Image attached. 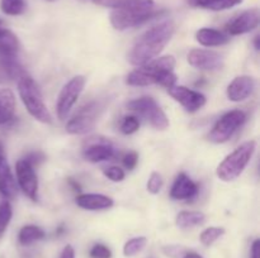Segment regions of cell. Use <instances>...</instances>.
Returning a JSON list of instances; mask_svg holds the SVG:
<instances>
[{
    "label": "cell",
    "mask_w": 260,
    "mask_h": 258,
    "mask_svg": "<svg viewBox=\"0 0 260 258\" xmlns=\"http://www.w3.org/2000/svg\"><path fill=\"white\" fill-rule=\"evenodd\" d=\"M174 32L175 25L172 20H164L145 30L129 50L127 55L128 62L134 66H141L156 58L170 42Z\"/></svg>",
    "instance_id": "cell-1"
},
{
    "label": "cell",
    "mask_w": 260,
    "mask_h": 258,
    "mask_svg": "<svg viewBox=\"0 0 260 258\" xmlns=\"http://www.w3.org/2000/svg\"><path fill=\"white\" fill-rule=\"evenodd\" d=\"M174 67L175 58L173 56L154 58L129 72L126 83L129 86L161 85L169 89L177 83V76L173 72Z\"/></svg>",
    "instance_id": "cell-2"
},
{
    "label": "cell",
    "mask_w": 260,
    "mask_h": 258,
    "mask_svg": "<svg viewBox=\"0 0 260 258\" xmlns=\"http://www.w3.org/2000/svg\"><path fill=\"white\" fill-rule=\"evenodd\" d=\"M154 0H127L111 13V24L117 30L137 27L156 17Z\"/></svg>",
    "instance_id": "cell-3"
},
{
    "label": "cell",
    "mask_w": 260,
    "mask_h": 258,
    "mask_svg": "<svg viewBox=\"0 0 260 258\" xmlns=\"http://www.w3.org/2000/svg\"><path fill=\"white\" fill-rule=\"evenodd\" d=\"M18 91H19V96L25 109L36 120L46 124L52 123V116L43 101L40 88L27 73L18 78Z\"/></svg>",
    "instance_id": "cell-4"
},
{
    "label": "cell",
    "mask_w": 260,
    "mask_h": 258,
    "mask_svg": "<svg viewBox=\"0 0 260 258\" xmlns=\"http://www.w3.org/2000/svg\"><path fill=\"white\" fill-rule=\"evenodd\" d=\"M255 141H248L239 146L234 152H231L216 169V175L220 180L225 182H231L238 179L248 163L250 162L254 152H255Z\"/></svg>",
    "instance_id": "cell-5"
},
{
    "label": "cell",
    "mask_w": 260,
    "mask_h": 258,
    "mask_svg": "<svg viewBox=\"0 0 260 258\" xmlns=\"http://www.w3.org/2000/svg\"><path fill=\"white\" fill-rule=\"evenodd\" d=\"M127 108L146 119L155 129L165 131L169 126V119L167 114L160 108L159 104L150 96H142V98L128 101Z\"/></svg>",
    "instance_id": "cell-6"
},
{
    "label": "cell",
    "mask_w": 260,
    "mask_h": 258,
    "mask_svg": "<svg viewBox=\"0 0 260 258\" xmlns=\"http://www.w3.org/2000/svg\"><path fill=\"white\" fill-rule=\"evenodd\" d=\"M246 120V114L243 110H231L221 116L211 132L208 133L210 142L216 144L225 143Z\"/></svg>",
    "instance_id": "cell-7"
},
{
    "label": "cell",
    "mask_w": 260,
    "mask_h": 258,
    "mask_svg": "<svg viewBox=\"0 0 260 258\" xmlns=\"http://www.w3.org/2000/svg\"><path fill=\"white\" fill-rule=\"evenodd\" d=\"M85 76L78 75L71 78L60 91V95L57 98V105H56V111H57V116L60 120H65L68 118L69 113L75 105L81 91L85 88Z\"/></svg>",
    "instance_id": "cell-8"
},
{
    "label": "cell",
    "mask_w": 260,
    "mask_h": 258,
    "mask_svg": "<svg viewBox=\"0 0 260 258\" xmlns=\"http://www.w3.org/2000/svg\"><path fill=\"white\" fill-rule=\"evenodd\" d=\"M103 106L99 103H90L81 109L74 118L66 124V132L70 134H85L93 131L98 121L99 111Z\"/></svg>",
    "instance_id": "cell-9"
},
{
    "label": "cell",
    "mask_w": 260,
    "mask_h": 258,
    "mask_svg": "<svg viewBox=\"0 0 260 258\" xmlns=\"http://www.w3.org/2000/svg\"><path fill=\"white\" fill-rule=\"evenodd\" d=\"M15 174L20 190L33 201L38 199V179L35 167L28 163L24 158L15 163Z\"/></svg>",
    "instance_id": "cell-10"
},
{
    "label": "cell",
    "mask_w": 260,
    "mask_h": 258,
    "mask_svg": "<svg viewBox=\"0 0 260 258\" xmlns=\"http://www.w3.org/2000/svg\"><path fill=\"white\" fill-rule=\"evenodd\" d=\"M168 93L189 113L198 111L202 106H205L206 101H207L206 96L201 94L200 91L190 90V89L185 88V86L174 85L168 89Z\"/></svg>",
    "instance_id": "cell-11"
},
{
    "label": "cell",
    "mask_w": 260,
    "mask_h": 258,
    "mask_svg": "<svg viewBox=\"0 0 260 258\" xmlns=\"http://www.w3.org/2000/svg\"><path fill=\"white\" fill-rule=\"evenodd\" d=\"M188 62L197 70L216 71L222 68L223 58L220 53L215 51L196 48L188 53Z\"/></svg>",
    "instance_id": "cell-12"
},
{
    "label": "cell",
    "mask_w": 260,
    "mask_h": 258,
    "mask_svg": "<svg viewBox=\"0 0 260 258\" xmlns=\"http://www.w3.org/2000/svg\"><path fill=\"white\" fill-rule=\"evenodd\" d=\"M259 24V10L256 8L249 9L239 14L228 23L226 30L231 35H240L251 32Z\"/></svg>",
    "instance_id": "cell-13"
},
{
    "label": "cell",
    "mask_w": 260,
    "mask_h": 258,
    "mask_svg": "<svg viewBox=\"0 0 260 258\" xmlns=\"http://www.w3.org/2000/svg\"><path fill=\"white\" fill-rule=\"evenodd\" d=\"M255 80L251 76H238L228 86L226 95H228L229 100L234 101V103H240L251 96V94L255 90Z\"/></svg>",
    "instance_id": "cell-14"
},
{
    "label": "cell",
    "mask_w": 260,
    "mask_h": 258,
    "mask_svg": "<svg viewBox=\"0 0 260 258\" xmlns=\"http://www.w3.org/2000/svg\"><path fill=\"white\" fill-rule=\"evenodd\" d=\"M197 194V184L185 174L178 175L170 190V197L174 200H192Z\"/></svg>",
    "instance_id": "cell-15"
},
{
    "label": "cell",
    "mask_w": 260,
    "mask_h": 258,
    "mask_svg": "<svg viewBox=\"0 0 260 258\" xmlns=\"http://www.w3.org/2000/svg\"><path fill=\"white\" fill-rule=\"evenodd\" d=\"M114 157H116V149L107 141L93 143L84 149V158L91 163L111 161Z\"/></svg>",
    "instance_id": "cell-16"
},
{
    "label": "cell",
    "mask_w": 260,
    "mask_h": 258,
    "mask_svg": "<svg viewBox=\"0 0 260 258\" xmlns=\"http://www.w3.org/2000/svg\"><path fill=\"white\" fill-rule=\"evenodd\" d=\"M0 194L5 197V200H14L18 194L17 182L7 159L0 164Z\"/></svg>",
    "instance_id": "cell-17"
},
{
    "label": "cell",
    "mask_w": 260,
    "mask_h": 258,
    "mask_svg": "<svg viewBox=\"0 0 260 258\" xmlns=\"http://www.w3.org/2000/svg\"><path fill=\"white\" fill-rule=\"evenodd\" d=\"M76 204L85 210H104L113 206V200L102 194H81L76 197Z\"/></svg>",
    "instance_id": "cell-18"
},
{
    "label": "cell",
    "mask_w": 260,
    "mask_h": 258,
    "mask_svg": "<svg viewBox=\"0 0 260 258\" xmlns=\"http://www.w3.org/2000/svg\"><path fill=\"white\" fill-rule=\"evenodd\" d=\"M15 96L10 89H0V125H5L14 119Z\"/></svg>",
    "instance_id": "cell-19"
},
{
    "label": "cell",
    "mask_w": 260,
    "mask_h": 258,
    "mask_svg": "<svg viewBox=\"0 0 260 258\" xmlns=\"http://www.w3.org/2000/svg\"><path fill=\"white\" fill-rule=\"evenodd\" d=\"M196 39L205 47H217V46L226 45L230 38L223 32L213 29V28H202L196 33Z\"/></svg>",
    "instance_id": "cell-20"
},
{
    "label": "cell",
    "mask_w": 260,
    "mask_h": 258,
    "mask_svg": "<svg viewBox=\"0 0 260 258\" xmlns=\"http://www.w3.org/2000/svg\"><path fill=\"white\" fill-rule=\"evenodd\" d=\"M19 40L18 37L9 30L0 25V56L2 57H13L18 55Z\"/></svg>",
    "instance_id": "cell-21"
},
{
    "label": "cell",
    "mask_w": 260,
    "mask_h": 258,
    "mask_svg": "<svg viewBox=\"0 0 260 258\" xmlns=\"http://www.w3.org/2000/svg\"><path fill=\"white\" fill-rule=\"evenodd\" d=\"M205 220L206 215L202 211H182L177 215L175 224L180 229H190L203 224Z\"/></svg>",
    "instance_id": "cell-22"
},
{
    "label": "cell",
    "mask_w": 260,
    "mask_h": 258,
    "mask_svg": "<svg viewBox=\"0 0 260 258\" xmlns=\"http://www.w3.org/2000/svg\"><path fill=\"white\" fill-rule=\"evenodd\" d=\"M45 232L37 225H25L19 230L18 234V242L22 245H29L32 243L38 242V240L45 238Z\"/></svg>",
    "instance_id": "cell-23"
},
{
    "label": "cell",
    "mask_w": 260,
    "mask_h": 258,
    "mask_svg": "<svg viewBox=\"0 0 260 258\" xmlns=\"http://www.w3.org/2000/svg\"><path fill=\"white\" fill-rule=\"evenodd\" d=\"M25 7V0H0V9L7 15L23 14Z\"/></svg>",
    "instance_id": "cell-24"
},
{
    "label": "cell",
    "mask_w": 260,
    "mask_h": 258,
    "mask_svg": "<svg viewBox=\"0 0 260 258\" xmlns=\"http://www.w3.org/2000/svg\"><path fill=\"white\" fill-rule=\"evenodd\" d=\"M146 243L147 239L145 237H136L127 240L123 247V254L126 257H134V255H136L137 253H140L144 249Z\"/></svg>",
    "instance_id": "cell-25"
},
{
    "label": "cell",
    "mask_w": 260,
    "mask_h": 258,
    "mask_svg": "<svg viewBox=\"0 0 260 258\" xmlns=\"http://www.w3.org/2000/svg\"><path fill=\"white\" fill-rule=\"evenodd\" d=\"M13 217V209L12 205L8 200L0 202V238L4 235V233L7 232L8 227H9V223L12 220Z\"/></svg>",
    "instance_id": "cell-26"
},
{
    "label": "cell",
    "mask_w": 260,
    "mask_h": 258,
    "mask_svg": "<svg viewBox=\"0 0 260 258\" xmlns=\"http://www.w3.org/2000/svg\"><path fill=\"white\" fill-rule=\"evenodd\" d=\"M223 234H225V229H223V228L210 227L201 233V243H202L203 245H206V247H210V245H212L218 238L222 237Z\"/></svg>",
    "instance_id": "cell-27"
},
{
    "label": "cell",
    "mask_w": 260,
    "mask_h": 258,
    "mask_svg": "<svg viewBox=\"0 0 260 258\" xmlns=\"http://www.w3.org/2000/svg\"><path fill=\"white\" fill-rule=\"evenodd\" d=\"M241 3H243V0H210L205 9L220 12V10L231 9V8L236 7V5L241 4Z\"/></svg>",
    "instance_id": "cell-28"
},
{
    "label": "cell",
    "mask_w": 260,
    "mask_h": 258,
    "mask_svg": "<svg viewBox=\"0 0 260 258\" xmlns=\"http://www.w3.org/2000/svg\"><path fill=\"white\" fill-rule=\"evenodd\" d=\"M139 128H140V120L137 116H134V115L126 116L121 124V132L123 134H132L135 133V132L139 131Z\"/></svg>",
    "instance_id": "cell-29"
},
{
    "label": "cell",
    "mask_w": 260,
    "mask_h": 258,
    "mask_svg": "<svg viewBox=\"0 0 260 258\" xmlns=\"http://www.w3.org/2000/svg\"><path fill=\"white\" fill-rule=\"evenodd\" d=\"M162 253L170 258H183L188 253V249L183 245L170 244L162 247Z\"/></svg>",
    "instance_id": "cell-30"
},
{
    "label": "cell",
    "mask_w": 260,
    "mask_h": 258,
    "mask_svg": "<svg viewBox=\"0 0 260 258\" xmlns=\"http://www.w3.org/2000/svg\"><path fill=\"white\" fill-rule=\"evenodd\" d=\"M162 187V179L159 172H152L147 181V191L152 195L159 194Z\"/></svg>",
    "instance_id": "cell-31"
},
{
    "label": "cell",
    "mask_w": 260,
    "mask_h": 258,
    "mask_svg": "<svg viewBox=\"0 0 260 258\" xmlns=\"http://www.w3.org/2000/svg\"><path fill=\"white\" fill-rule=\"evenodd\" d=\"M104 175H106V177H108V179L113 182L123 181L124 176H126L123 169L118 166H112V167H108V168H106L104 169Z\"/></svg>",
    "instance_id": "cell-32"
},
{
    "label": "cell",
    "mask_w": 260,
    "mask_h": 258,
    "mask_svg": "<svg viewBox=\"0 0 260 258\" xmlns=\"http://www.w3.org/2000/svg\"><path fill=\"white\" fill-rule=\"evenodd\" d=\"M89 254H90L91 258H111L112 250L107 245L98 243V244L93 245Z\"/></svg>",
    "instance_id": "cell-33"
},
{
    "label": "cell",
    "mask_w": 260,
    "mask_h": 258,
    "mask_svg": "<svg viewBox=\"0 0 260 258\" xmlns=\"http://www.w3.org/2000/svg\"><path fill=\"white\" fill-rule=\"evenodd\" d=\"M79 2H83V3L91 2L96 5H101V7L113 8V9H116V8L121 7L122 4H124L127 0H79Z\"/></svg>",
    "instance_id": "cell-34"
},
{
    "label": "cell",
    "mask_w": 260,
    "mask_h": 258,
    "mask_svg": "<svg viewBox=\"0 0 260 258\" xmlns=\"http://www.w3.org/2000/svg\"><path fill=\"white\" fill-rule=\"evenodd\" d=\"M137 162H139V154H137V152L131 151L128 152V153L124 154L123 164L128 171H131V169H134L135 167H136Z\"/></svg>",
    "instance_id": "cell-35"
},
{
    "label": "cell",
    "mask_w": 260,
    "mask_h": 258,
    "mask_svg": "<svg viewBox=\"0 0 260 258\" xmlns=\"http://www.w3.org/2000/svg\"><path fill=\"white\" fill-rule=\"evenodd\" d=\"M25 161L28 162L29 164H32L33 167L36 166V164H38L40 162L45 161V154L42 153V152L37 151V152H32V153L28 154L27 157H25Z\"/></svg>",
    "instance_id": "cell-36"
},
{
    "label": "cell",
    "mask_w": 260,
    "mask_h": 258,
    "mask_svg": "<svg viewBox=\"0 0 260 258\" xmlns=\"http://www.w3.org/2000/svg\"><path fill=\"white\" fill-rule=\"evenodd\" d=\"M60 258H75V250H74L73 245L68 244L61 252Z\"/></svg>",
    "instance_id": "cell-37"
},
{
    "label": "cell",
    "mask_w": 260,
    "mask_h": 258,
    "mask_svg": "<svg viewBox=\"0 0 260 258\" xmlns=\"http://www.w3.org/2000/svg\"><path fill=\"white\" fill-rule=\"evenodd\" d=\"M250 258H260V240L255 239L251 244Z\"/></svg>",
    "instance_id": "cell-38"
},
{
    "label": "cell",
    "mask_w": 260,
    "mask_h": 258,
    "mask_svg": "<svg viewBox=\"0 0 260 258\" xmlns=\"http://www.w3.org/2000/svg\"><path fill=\"white\" fill-rule=\"evenodd\" d=\"M208 2H210V0H187V3L190 5V7L203 8V9L206 8V5H207Z\"/></svg>",
    "instance_id": "cell-39"
},
{
    "label": "cell",
    "mask_w": 260,
    "mask_h": 258,
    "mask_svg": "<svg viewBox=\"0 0 260 258\" xmlns=\"http://www.w3.org/2000/svg\"><path fill=\"white\" fill-rule=\"evenodd\" d=\"M9 81H10L9 75H8L7 71H5V68L3 67L2 63H0V85H4V83L9 82Z\"/></svg>",
    "instance_id": "cell-40"
},
{
    "label": "cell",
    "mask_w": 260,
    "mask_h": 258,
    "mask_svg": "<svg viewBox=\"0 0 260 258\" xmlns=\"http://www.w3.org/2000/svg\"><path fill=\"white\" fill-rule=\"evenodd\" d=\"M183 258H203L202 255H200L198 253H194V252H188L187 254L184 255Z\"/></svg>",
    "instance_id": "cell-41"
},
{
    "label": "cell",
    "mask_w": 260,
    "mask_h": 258,
    "mask_svg": "<svg viewBox=\"0 0 260 258\" xmlns=\"http://www.w3.org/2000/svg\"><path fill=\"white\" fill-rule=\"evenodd\" d=\"M5 159V156H4V146H3V143L0 142V164H2V162Z\"/></svg>",
    "instance_id": "cell-42"
},
{
    "label": "cell",
    "mask_w": 260,
    "mask_h": 258,
    "mask_svg": "<svg viewBox=\"0 0 260 258\" xmlns=\"http://www.w3.org/2000/svg\"><path fill=\"white\" fill-rule=\"evenodd\" d=\"M259 40H260L259 35H256V37H255V40H254V45H255V50H256V51H258L259 48H260V43H259Z\"/></svg>",
    "instance_id": "cell-43"
},
{
    "label": "cell",
    "mask_w": 260,
    "mask_h": 258,
    "mask_svg": "<svg viewBox=\"0 0 260 258\" xmlns=\"http://www.w3.org/2000/svg\"><path fill=\"white\" fill-rule=\"evenodd\" d=\"M0 25H3V20L2 19H0Z\"/></svg>",
    "instance_id": "cell-44"
},
{
    "label": "cell",
    "mask_w": 260,
    "mask_h": 258,
    "mask_svg": "<svg viewBox=\"0 0 260 258\" xmlns=\"http://www.w3.org/2000/svg\"><path fill=\"white\" fill-rule=\"evenodd\" d=\"M47 2H55V0H47Z\"/></svg>",
    "instance_id": "cell-45"
}]
</instances>
